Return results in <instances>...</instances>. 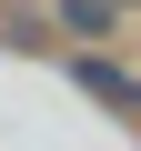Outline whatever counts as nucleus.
I'll use <instances>...</instances> for the list:
<instances>
[{"label":"nucleus","instance_id":"1","mask_svg":"<svg viewBox=\"0 0 141 151\" xmlns=\"http://www.w3.org/2000/svg\"><path fill=\"white\" fill-rule=\"evenodd\" d=\"M81 91H101V101L141 111V81H131V70H111V60H81Z\"/></svg>","mask_w":141,"mask_h":151}]
</instances>
